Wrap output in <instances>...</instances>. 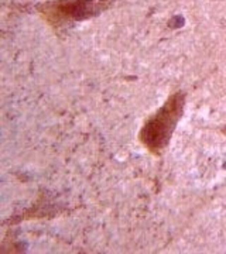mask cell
<instances>
[{
  "label": "cell",
  "mask_w": 226,
  "mask_h": 254,
  "mask_svg": "<svg viewBox=\"0 0 226 254\" xmlns=\"http://www.w3.org/2000/svg\"><path fill=\"white\" fill-rule=\"evenodd\" d=\"M184 93L177 92L146 122L140 131V141L153 154H160L170 143L172 131L182 116L184 110Z\"/></svg>",
  "instance_id": "obj_1"
},
{
  "label": "cell",
  "mask_w": 226,
  "mask_h": 254,
  "mask_svg": "<svg viewBox=\"0 0 226 254\" xmlns=\"http://www.w3.org/2000/svg\"><path fill=\"white\" fill-rule=\"evenodd\" d=\"M113 0H54L37 4V11L53 27H63L95 17L112 6Z\"/></svg>",
  "instance_id": "obj_2"
},
{
  "label": "cell",
  "mask_w": 226,
  "mask_h": 254,
  "mask_svg": "<svg viewBox=\"0 0 226 254\" xmlns=\"http://www.w3.org/2000/svg\"><path fill=\"white\" fill-rule=\"evenodd\" d=\"M224 131H225V133H226V128H224Z\"/></svg>",
  "instance_id": "obj_3"
}]
</instances>
